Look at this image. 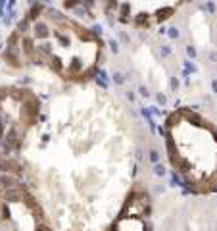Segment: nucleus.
Here are the masks:
<instances>
[{"label":"nucleus","instance_id":"obj_1","mask_svg":"<svg viewBox=\"0 0 217 231\" xmlns=\"http://www.w3.org/2000/svg\"><path fill=\"white\" fill-rule=\"evenodd\" d=\"M165 150L173 171L198 195L217 193V125L181 108L165 122Z\"/></svg>","mask_w":217,"mask_h":231}]
</instances>
